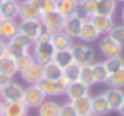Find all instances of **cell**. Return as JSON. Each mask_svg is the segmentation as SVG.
Listing matches in <instances>:
<instances>
[{
	"mask_svg": "<svg viewBox=\"0 0 124 116\" xmlns=\"http://www.w3.org/2000/svg\"><path fill=\"white\" fill-rule=\"evenodd\" d=\"M35 46V43L27 38L25 35L17 33L16 36H13L11 39L6 41V49H8V53L13 57H19L24 55V53H28L31 50V47Z\"/></svg>",
	"mask_w": 124,
	"mask_h": 116,
	"instance_id": "cell-1",
	"label": "cell"
},
{
	"mask_svg": "<svg viewBox=\"0 0 124 116\" xmlns=\"http://www.w3.org/2000/svg\"><path fill=\"white\" fill-rule=\"evenodd\" d=\"M41 24L46 30H49L50 33H60L64 28V22H66V17L61 16L58 11H52V13H46V14L41 16Z\"/></svg>",
	"mask_w": 124,
	"mask_h": 116,
	"instance_id": "cell-2",
	"label": "cell"
},
{
	"mask_svg": "<svg viewBox=\"0 0 124 116\" xmlns=\"http://www.w3.org/2000/svg\"><path fill=\"white\" fill-rule=\"evenodd\" d=\"M46 101V94L39 89L38 85H28L27 88L24 89V96H22V102L30 108H39L41 104Z\"/></svg>",
	"mask_w": 124,
	"mask_h": 116,
	"instance_id": "cell-3",
	"label": "cell"
},
{
	"mask_svg": "<svg viewBox=\"0 0 124 116\" xmlns=\"http://www.w3.org/2000/svg\"><path fill=\"white\" fill-rule=\"evenodd\" d=\"M55 52H57V50L54 49L52 43H35V46H33L35 61H36L38 64H41V66L54 61Z\"/></svg>",
	"mask_w": 124,
	"mask_h": 116,
	"instance_id": "cell-4",
	"label": "cell"
},
{
	"mask_svg": "<svg viewBox=\"0 0 124 116\" xmlns=\"http://www.w3.org/2000/svg\"><path fill=\"white\" fill-rule=\"evenodd\" d=\"M72 55H74V63L80 64V66H88V64L94 63L96 53L86 44H77L72 46Z\"/></svg>",
	"mask_w": 124,
	"mask_h": 116,
	"instance_id": "cell-5",
	"label": "cell"
},
{
	"mask_svg": "<svg viewBox=\"0 0 124 116\" xmlns=\"http://www.w3.org/2000/svg\"><path fill=\"white\" fill-rule=\"evenodd\" d=\"M99 52L105 58L121 57L123 55V46H119L116 41H113L108 35H105V36L99 41Z\"/></svg>",
	"mask_w": 124,
	"mask_h": 116,
	"instance_id": "cell-6",
	"label": "cell"
},
{
	"mask_svg": "<svg viewBox=\"0 0 124 116\" xmlns=\"http://www.w3.org/2000/svg\"><path fill=\"white\" fill-rule=\"evenodd\" d=\"M24 89L21 83L16 82H9L6 86H3L0 89V99L3 102H9V101H22V96H24Z\"/></svg>",
	"mask_w": 124,
	"mask_h": 116,
	"instance_id": "cell-7",
	"label": "cell"
},
{
	"mask_svg": "<svg viewBox=\"0 0 124 116\" xmlns=\"http://www.w3.org/2000/svg\"><path fill=\"white\" fill-rule=\"evenodd\" d=\"M41 16H42V13L39 11V8H36L28 0L19 2V16L17 17L21 21H39Z\"/></svg>",
	"mask_w": 124,
	"mask_h": 116,
	"instance_id": "cell-8",
	"label": "cell"
},
{
	"mask_svg": "<svg viewBox=\"0 0 124 116\" xmlns=\"http://www.w3.org/2000/svg\"><path fill=\"white\" fill-rule=\"evenodd\" d=\"M42 30H44V27H42L41 21H21V24H19V33L30 38L33 43L38 39Z\"/></svg>",
	"mask_w": 124,
	"mask_h": 116,
	"instance_id": "cell-9",
	"label": "cell"
},
{
	"mask_svg": "<svg viewBox=\"0 0 124 116\" xmlns=\"http://www.w3.org/2000/svg\"><path fill=\"white\" fill-rule=\"evenodd\" d=\"M21 77H22V80H24L25 83H28V85H38V83L44 79V71H42V66L35 61V63L31 64L27 71L21 72Z\"/></svg>",
	"mask_w": 124,
	"mask_h": 116,
	"instance_id": "cell-10",
	"label": "cell"
},
{
	"mask_svg": "<svg viewBox=\"0 0 124 116\" xmlns=\"http://www.w3.org/2000/svg\"><path fill=\"white\" fill-rule=\"evenodd\" d=\"M28 107L22 101L3 102V116H27Z\"/></svg>",
	"mask_w": 124,
	"mask_h": 116,
	"instance_id": "cell-11",
	"label": "cell"
},
{
	"mask_svg": "<svg viewBox=\"0 0 124 116\" xmlns=\"http://www.w3.org/2000/svg\"><path fill=\"white\" fill-rule=\"evenodd\" d=\"M101 36V33L97 31V28L93 25L91 21H85L82 24V30H80V35H79V39L82 41L83 44H90V43H94L97 41Z\"/></svg>",
	"mask_w": 124,
	"mask_h": 116,
	"instance_id": "cell-12",
	"label": "cell"
},
{
	"mask_svg": "<svg viewBox=\"0 0 124 116\" xmlns=\"http://www.w3.org/2000/svg\"><path fill=\"white\" fill-rule=\"evenodd\" d=\"M66 96L69 99V102L77 101V99L85 97V96H90V86H86L85 83L79 82V80L72 82V83H69V86L66 89Z\"/></svg>",
	"mask_w": 124,
	"mask_h": 116,
	"instance_id": "cell-13",
	"label": "cell"
},
{
	"mask_svg": "<svg viewBox=\"0 0 124 116\" xmlns=\"http://www.w3.org/2000/svg\"><path fill=\"white\" fill-rule=\"evenodd\" d=\"M90 21L93 22V25L97 28L101 35L105 33L108 35L110 30L115 27V22H113V17L112 16H104V14H94L93 17H90Z\"/></svg>",
	"mask_w": 124,
	"mask_h": 116,
	"instance_id": "cell-14",
	"label": "cell"
},
{
	"mask_svg": "<svg viewBox=\"0 0 124 116\" xmlns=\"http://www.w3.org/2000/svg\"><path fill=\"white\" fill-rule=\"evenodd\" d=\"M110 105L105 101L104 94H97L91 97V115L93 116H107L110 113Z\"/></svg>",
	"mask_w": 124,
	"mask_h": 116,
	"instance_id": "cell-15",
	"label": "cell"
},
{
	"mask_svg": "<svg viewBox=\"0 0 124 116\" xmlns=\"http://www.w3.org/2000/svg\"><path fill=\"white\" fill-rule=\"evenodd\" d=\"M102 94H104V97H105V101L108 102L110 110H118L119 105H121L123 101H124V93H123V89H119V88H108L107 91H104Z\"/></svg>",
	"mask_w": 124,
	"mask_h": 116,
	"instance_id": "cell-16",
	"label": "cell"
},
{
	"mask_svg": "<svg viewBox=\"0 0 124 116\" xmlns=\"http://www.w3.org/2000/svg\"><path fill=\"white\" fill-rule=\"evenodd\" d=\"M0 16L5 21H16V17L19 16V2L5 0L3 5L0 6Z\"/></svg>",
	"mask_w": 124,
	"mask_h": 116,
	"instance_id": "cell-17",
	"label": "cell"
},
{
	"mask_svg": "<svg viewBox=\"0 0 124 116\" xmlns=\"http://www.w3.org/2000/svg\"><path fill=\"white\" fill-rule=\"evenodd\" d=\"M52 46H54V49L57 50H68V49H72V38H69L66 33H63V31H60V33H54L52 35Z\"/></svg>",
	"mask_w": 124,
	"mask_h": 116,
	"instance_id": "cell-18",
	"label": "cell"
},
{
	"mask_svg": "<svg viewBox=\"0 0 124 116\" xmlns=\"http://www.w3.org/2000/svg\"><path fill=\"white\" fill-rule=\"evenodd\" d=\"M82 24H83V22L80 21V19H77V17H74V16H71V17H68L66 22H64L63 33H66L69 38L76 39V38H79V35H80Z\"/></svg>",
	"mask_w": 124,
	"mask_h": 116,
	"instance_id": "cell-19",
	"label": "cell"
},
{
	"mask_svg": "<svg viewBox=\"0 0 124 116\" xmlns=\"http://www.w3.org/2000/svg\"><path fill=\"white\" fill-rule=\"evenodd\" d=\"M0 72L9 75L11 79L19 72V71H17V64H16V58L13 57V55L6 53L5 57L0 58Z\"/></svg>",
	"mask_w": 124,
	"mask_h": 116,
	"instance_id": "cell-20",
	"label": "cell"
},
{
	"mask_svg": "<svg viewBox=\"0 0 124 116\" xmlns=\"http://www.w3.org/2000/svg\"><path fill=\"white\" fill-rule=\"evenodd\" d=\"M79 3H80L79 0H57V11L68 19L71 16H74Z\"/></svg>",
	"mask_w": 124,
	"mask_h": 116,
	"instance_id": "cell-21",
	"label": "cell"
},
{
	"mask_svg": "<svg viewBox=\"0 0 124 116\" xmlns=\"http://www.w3.org/2000/svg\"><path fill=\"white\" fill-rule=\"evenodd\" d=\"M19 33V24L16 21H3L0 25V38L5 41L11 39Z\"/></svg>",
	"mask_w": 124,
	"mask_h": 116,
	"instance_id": "cell-22",
	"label": "cell"
},
{
	"mask_svg": "<svg viewBox=\"0 0 124 116\" xmlns=\"http://www.w3.org/2000/svg\"><path fill=\"white\" fill-rule=\"evenodd\" d=\"M91 72H93L94 83H105L108 79V72H107L104 61H94L91 63Z\"/></svg>",
	"mask_w": 124,
	"mask_h": 116,
	"instance_id": "cell-23",
	"label": "cell"
},
{
	"mask_svg": "<svg viewBox=\"0 0 124 116\" xmlns=\"http://www.w3.org/2000/svg\"><path fill=\"white\" fill-rule=\"evenodd\" d=\"M38 116H60V104L55 101H44L38 108Z\"/></svg>",
	"mask_w": 124,
	"mask_h": 116,
	"instance_id": "cell-24",
	"label": "cell"
},
{
	"mask_svg": "<svg viewBox=\"0 0 124 116\" xmlns=\"http://www.w3.org/2000/svg\"><path fill=\"white\" fill-rule=\"evenodd\" d=\"M54 63H57L61 69H64L66 66L74 63V55H72V49H68V50H58L55 52L54 57Z\"/></svg>",
	"mask_w": 124,
	"mask_h": 116,
	"instance_id": "cell-25",
	"label": "cell"
},
{
	"mask_svg": "<svg viewBox=\"0 0 124 116\" xmlns=\"http://www.w3.org/2000/svg\"><path fill=\"white\" fill-rule=\"evenodd\" d=\"M72 105L79 116L91 115V97L90 96H85V97H80L77 101H72Z\"/></svg>",
	"mask_w": 124,
	"mask_h": 116,
	"instance_id": "cell-26",
	"label": "cell"
},
{
	"mask_svg": "<svg viewBox=\"0 0 124 116\" xmlns=\"http://www.w3.org/2000/svg\"><path fill=\"white\" fill-rule=\"evenodd\" d=\"M116 8H118L116 0H97V14L112 16L113 17Z\"/></svg>",
	"mask_w": 124,
	"mask_h": 116,
	"instance_id": "cell-27",
	"label": "cell"
},
{
	"mask_svg": "<svg viewBox=\"0 0 124 116\" xmlns=\"http://www.w3.org/2000/svg\"><path fill=\"white\" fill-rule=\"evenodd\" d=\"M105 83L108 85V88L123 89L124 88V67L115 71V72H112V74H108V79H107Z\"/></svg>",
	"mask_w": 124,
	"mask_h": 116,
	"instance_id": "cell-28",
	"label": "cell"
},
{
	"mask_svg": "<svg viewBox=\"0 0 124 116\" xmlns=\"http://www.w3.org/2000/svg\"><path fill=\"white\" fill-rule=\"evenodd\" d=\"M42 71H44V77L46 79L58 80L60 77H63V69H61L57 63H54V61L44 64V66H42Z\"/></svg>",
	"mask_w": 124,
	"mask_h": 116,
	"instance_id": "cell-29",
	"label": "cell"
},
{
	"mask_svg": "<svg viewBox=\"0 0 124 116\" xmlns=\"http://www.w3.org/2000/svg\"><path fill=\"white\" fill-rule=\"evenodd\" d=\"M14 58H16V64H17V71H19V72L27 71L28 67L35 63V57H33L31 52L24 53V55H19V57H14Z\"/></svg>",
	"mask_w": 124,
	"mask_h": 116,
	"instance_id": "cell-30",
	"label": "cell"
},
{
	"mask_svg": "<svg viewBox=\"0 0 124 116\" xmlns=\"http://www.w3.org/2000/svg\"><path fill=\"white\" fill-rule=\"evenodd\" d=\"M80 67L82 66L77 64V63H72V64H69V66H66L63 69V77L69 83L77 82V80H79V75H80Z\"/></svg>",
	"mask_w": 124,
	"mask_h": 116,
	"instance_id": "cell-31",
	"label": "cell"
},
{
	"mask_svg": "<svg viewBox=\"0 0 124 116\" xmlns=\"http://www.w3.org/2000/svg\"><path fill=\"white\" fill-rule=\"evenodd\" d=\"M39 89L46 94V97L49 96H57V88H55V80H50V79H42L39 83H38Z\"/></svg>",
	"mask_w": 124,
	"mask_h": 116,
	"instance_id": "cell-32",
	"label": "cell"
},
{
	"mask_svg": "<svg viewBox=\"0 0 124 116\" xmlns=\"http://www.w3.org/2000/svg\"><path fill=\"white\" fill-rule=\"evenodd\" d=\"M104 66H105L107 72L112 74V72H115V71H118V69H121V67H124V60H123V57L105 58V61H104Z\"/></svg>",
	"mask_w": 124,
	"mask_h": 116,
	"instance_id": "cell-33",
	"label": "cell"
},
{
	"mask_svg": "<svg viewBox=\"0 0 124 116\" xmlns=\"http://www.w3.org/2000/svg\"><path fill=\"white\" fill-rule=\"evenodd\" d=\"M79 82L85 83L86 86H93L96 85L94 83V79H93V72H91V64H88V66H82L80 67V75H79Z\"/></svg>",
	"mask_w": 124,
	"mask_h": 116,
	"instance_id": "cell-34",
	"label": "cell"
},
{
	"mask_svg": "<svg viewBox=\"0 0 124 116\" xmlns=\"http://www.w3.org/2000/svg\"><path fill=\"white\" fill-rule=\"evenodd\" d=\"M108 36L112 38L113 41L119 44V46H124V24H119V25H115V27L110 30Z\"/></svg>",
	"mask_w": 124,
	"mask_h": 116,
	"instance_id": "cell-35",
	"label": "cell"
},
{
	"mask_svg": "<svg viewBox=\"0 0 124 116\" xmlns=\"http://www.w3.org/2000/svg\"><path fill=\"white\" fill-rule=\"evenodd\" d=\"M80 6L86 11L90 17L97 14V0H83V2H80Z\"/></svg>",
	"mask_w": 124,
	"mask_h": 116,
	"instance_id": "cell-36",
	"label": "cell"
},
{
	"mask_svg": "<svg viewBox=\"0 0 124 116\" xmlns=\"http://www.w3.org/2000/svg\"><path fill=\"white\" fill-rule=\"evenodd\" d=\"M60 116H79L72 102H64L60 105Z\"/></svg>",
	"mask_w": 124,
	"mask_h": 116,
	"instance_id": "cell-37",
	"label": "cell"
},
{
	"mask_svg": "<svg viewBox=\"0 0 124 116\" xmlns=\"http://www.w3.org/2000/svg\"><path fill=\"white\" fill-rule=\"evenodd\" d=\"M69 86V82H68L64 77H60L58 80H55V88H57V96L60 94H66V89Z\"/></svg>",
	"mask_w": 124,
	"mask_h": 116,
	"instance_id": "cell-38",
	"label": "cell"
},
{
	"mask_svg": "<svg viewBox=\"0 0 124 116\" xmlns=\"http://www.w3.org/2000/svg\"><path fill=\"white\" fill-rule=\"evenodd\" d=\"M52 11H57V0H44L41 6V13L46 14V13H52Z\"/></svg>",
	"mask_w": 124,
	"mask_h": 116,
	"instance_id": "cell-39",
	"label": "cell"
},
{
	"mask_svg": "<svg viewBox=\"0 0 124 116\" xmlns=\"http://www.w3.org/2000/svg\"><path fill=\"white\" fill-rule=\"evenodd\" d=\"M52 35H54V33H50L49 30L44 28V30L39 33V36H38V39L35 41V43H50V41H52Z\"/></svg>",
	"mask_w": 124,
	"mask_h": 116,
	"instance_id": "cell-40",
	"label": "cell"
},
{
	"mask_svg": "<svg viewBox=\"0 0 124 116\" xmlns=\"http://www.w3.org/2000/svg\"><path fill=\"white\" fill-rule=\"evenodd\" d=\"M74 17H77V19H80L82 22L85 21H90V16L86 14V11L80 6V3H79V6H77V9H76V13H74Z\"/></svg>",
	"mask_w": 124,
	"mask_h": 116,
	"instance_id": "cell-41",
	"label": "cell"
},
{
	"mask_svg": "<svg viewBox=\"0 0 124 116\" xmlns=\"http://www.w3.org/2000/svg\"><path fill=\"white\" fill-rule=\"evenodd\" d=\"M9 82H11V77L6 75V74H3V72H0V89H2L3 86H6Z\"/></svg>",
	"mask_w": 124,
	"mask_h": 116,
	"instance_id": "cell-42",
	"label": "cell"
},
{
	"mask_svg": "<svg viewBox=\"0 0 124 116\" xmlns=\"http://www.w3.org/2000/svg\"><path fill=\"white\" fill-rule=\"evenodd\" d=\"M6 53H8V49H6V41L0 38V58L5 57Z\"/></svg>",
	"mask_w": 124,
	"mask_h": 116,
	"instance_id": "cell-43",
	"label": "cell"
},
{
	"mask_svg": "<svg viewBox=\"0 0 124 116\" xmlns=\"http://www.w3.org/2000/svg\"><path fill=\"white\" fill-rule=\"evenodd\" d=\"M30 3H33L36 8H39V11H41V6H42V3H44V0H28Z\"/></svg>",
	"mask_w": 124,
	"mask_h": 116,
	"instance_id": "cell-44",
	"label": "cell"
},
{
	"mask_svg": "<svg viewBox=\"0 0 124 116\" xmlns=\"http://www.w3.org/2000/svg\"><path fill=\"white\" fill-rule=\"evenodd\" d=\"M116 111H118V113H119V116H124V101H123V104L119 105V108H118V110H116Z\"/></svg>",
	"mask_w": 124,
	"mask_h": 116,
	"instance_id": "cell-45",
	"label": "cell"
},
{
	"mask_svg": "<svg viewBox=\"0 0 124 116\" xmlns=\"http://www.w3.org/2000/svg\"><path fill=\"white\" fill-rule=\"evenodd\" d=\"M0 116H3V101L0 99Z\"/></svg>",
	"mask_w": 124,
	"mask_h": 116,
	"instance_id": "cell-46",
	"label": "cell"
},
{
	"mask_svg": "<svg viewBox=\"0 0 124 116\" xmlns=\"http://www.w3.org/2000/svg\"><path fill=\"white\" fill-rule=\"evenodd\" d=\"M121 21H123V24H124V6H123V11H121Z\"/></svg>",
	"mask_w": 124,
	"mask_h": 116,
	"instance_id": "cell-47",
	"label": "cell"
},
{
	"mask_svg": "<svg viewBox=\"0 0 124 116\" xmlns=\"http://www.w3.org/2000/svg\"><path fill=\"white\" fill-rule=\"evenodd\" d=\"M3 21H5V19H3L2 16H0V25H2V22H3Z\"/></svg>",
	"mask_w": 124,
	"mask_h": 116,
	"instance_id": "cell-48",
	"label": "cell"
},
{
	"mask_svg": "<svg viewBox=\"0 0 124 116\" xmlns=\"http://www.w3.org/2000/svg\"><path fill=\"white\" fill-rule=\"evenodd\" d=\"M116 3H124V0H116Z\"/></svg>",
	"mask_w": 124,
	"mask_h": 116,
	"instance_id": "cell-49",
	"label": "cell"
},
{
	"mask_svg": "<svg viewBox=\"0 0 124 116\" xmlns=\"http://www.w3.org/2000/svg\"><path fill=\"white\" fill-rule=\"evenodd\" d=\"M3 2H5V0H0V6H2V5H3Z\"/></svg>",
	"mask_w": 124,
	"mask_h": 116,
	"instance_id": "cell-50",
	"label": "cell"
},
{
	"mask_svg": "<svg viewBox=\"0 0 124 116\" xmlns=\"http://www.w3.org/2000/svg\"><path fill=\"white\" fill-rule=\"evenodd\" d=\"M86 116H93V115H86Z\"/></svg>",
	"mask_w": 124,
	"mask_h": 116,
	"instance_id": "cell-51",
	"label": "cell"
},
{
	"mask_svg": "<svg viewBox=\"0 0 124 116\" xmlns=\"http://www.w3.org/2000/svg\"><path fill=\"white\" fill-rule=\"evenodd\" d=\"M14 2H19V0H14Z\"/></svg>",
	"mask_w": 124,
	"mask_h": 116,
	"instance_id": "cell-52",
	"label": "cell"
},
{
	"mask_svg": "<svg viewBox=\"0 0 124 116\" xmlns=\"http://www.w3.org/2000/svg\"><path fill=\"white\" fill-rule=\"evenodd\" d=\"M79 2H83V0H79Z\"/></svg>",
	"mask_w": 124,
	"mask_h": 116,
	"instance_id": "cell-53",
	"label": "cell"
}]
</instances>
